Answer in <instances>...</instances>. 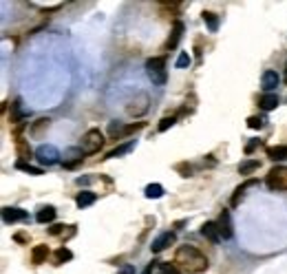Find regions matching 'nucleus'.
<instances>
[{"label": "nucleus", "mask_w": 287, "mask_h": 274, "mask_svg": "<svg viewBox=\"0 0 287 274\" xmlns=\"http://www.w3.org/2000/svg\"><path fill=\"white\" fill-rule=\"evenodd\" d=\"M201 16H203V22H206V25H208V29H210L212 33H214V31L219 29V18H216L212 11H203Z\"/></svg>", "instance_id": "nucleus-25"}, {"label": "nucleus", "mask_w": 287, "mask_h": 274, "mask_svg": "<svg viewBox=\"0 0 287 274\" xmlns=\"http://www.w3.org/2000/svg\"><path fill=\"white\" fill-rule=\"evenodd\" d=\"M35 159H38L42 166H53V164L60 162V150L51 144H42L35 148Z\"/></svg>", "instance_id": "nucleus-5"}, {"label": "nucleus", "mask_w": 287, "mask_h": 274, "mask_svg": "<svg viewBox=\"0 0 287 274\" xmlns=\"http://www.w3.org/2000/svg\"><path fill=\"white\" fill-rule=\"evenodd\" d=\"M47 256H49V247L47 246H35L33 250H31V261H33L35 265L44 263V261H47Z\"/></svg>", "instance_id": "nucleus-22"}, {"label": "nucleus", "mask_w": 287, "mask_h": 274, "mask_svg": "<svg viewBox=\"0 0 287 274\" xmlns=\"http://www.w3.org/2000/svg\"><path fill=\"white\" fill-rule=\"evenodd\" d=\"M29 219V215H26V210H22V208H2V221L4 223H16V221H25Z\"/></svg>", "instance_id": "nucleus-10"}, {"label": "nucleus", "mask_w": 287, "mask_h": 274, "mask_svg": "<svg viewBox=\"0 0 287 274\" xmlns=\"http://www.w3.org/2000/svg\"><path fill=\"white\" fill-rule=\"evenodd\" d=\"M285 82H287V73H285Z\"/></svg>", "instance_id": "nucleus-40"}, {"label": "nucleus", "mask_w": 287, "mask_h": 274, "mask_svg": "<svg viewBox=\"0 0 287 274\" xmlns=\"http://www.w3.org/2000/svg\"><path fill=\"white\" fill-rule=\"evenodd\" d=\"M175 66H177V69H188V66H190V55H188V51H181V53H179V57H177Z\"/></svg>", "instance_id": "nucleus-30"}, {"label": "nucleus", "mask_w": 287, "mask_h": 274, "mask_svg": "<svg viewBox=\"0 0 287 274\" xmlns=\"http://www.w3.org/2000/svg\"><path fill=\"white\" fill-rule=\"evenodd\" d=\"M259 106L263 110H274L278 106V95L276 93H263V95L259 97Z\"/></svg>", "instance_id": "nucleus-15"}, {"label": "nucleus", "mask_w": 287, "mask_h": 274, "mask_svg": "<svg viewBox=\"0 0 287 274\" xmlns=\"http://www.w3.org/2000/svg\"><path fill=\"white\" fill-rule=\"evenodd\" d=\"M55 215H57V210L53 206H44V208H40L38 210L35 221H38V223H51V221L55 219Z\"/></svg>", "instance_id": "nucleus-16"}, {"label": "nucleus", "mask_w": 287, "mask_h": 274, "mask_svg": "<svg viewBox=\"0 0 287 274\" xmlns=\"http://www.w3.org/2000/svg\"><path fill=\"white\" fill-rule=\"evenodd\" d=\"M265 122H267V119H265L263 115H252V117H247V128H254V131H261V128L265 126Z\"/></svg>", "instance_id": "nucleus-27"}, {"label": "nucleus", "mask_w": 287, "mask_h": 274, "mask_svg": "<svg viewBox=\"0 0 287 274\" xmlns=\"http://www.w3.org/2000/svg\"><path fill=\"white\" fill-rule=\"evenodd\" d=\"M256 186H259V179H247V181H243V184L238 186L236 190H234L232 201H230V203H232V206H238V203H241V199L245 197L247 190H250V188H256Z\"/></svg>", "instance_id": "nucleus-12"}, {"label": "nucleus", "mask_w": 287, "mask_h": 274, "mask_svg": "<svg viewBox=\"0 0 287 274\" xmlns=\"http://www.w3.org/2000/svg\"><path fill=\"white\" fill-rule=\"evenodd\" d=\"M146 73H148L150 82H153L155 86H163L168 80L166 57H148V60H146Z\"/></svg>", "instance_id": "nucleus-2"}, {"label": "nucleus", "mask_w": 287, "mask_h": 274, "mask_svg": "<svg viewBox=\"0 0 287 274\" xmlns=\"http://www.w3.org/2000/svg\"><path fill=\"white\" fill-rule=\"evenodd\" d=\"M49 126H51V119H49V117L38 119V122H33V124H31L29 135H31V137H40V135H42V131H47Z\"/></svg>", "instance_id": "nucleus-18"}, {"label": "nucleus", "mask_w": 287, "mask_h": 274, "mask_svg": "<svg viewBox=\"0 0 287 274\" xmlns=\"http://www.w3.org/2000/svg\"><path fill=\"white\" fill-rule=\"evenodd\" d=\"M259 166L261 164L256 162V159H247V162H243L241 166H238V172H241V175H250V172L259 170Z\"/></svg>", "instance_id": "nucleus-26"}, {"label": "nucleus", "mask_w": 287, "mask_h": 274, "mask_svg": "<svg viewBox=\"0 0 287 274\" xmlns=\"http://www.w3.org/2000/svg\"><path fill=\"white\" fill-rule=\"evenodd\" d=\"M93 181V177H78V179H75V184L78 186H86V184H91Z\"/></svg>", "instance_id": "nucleus-36"}, {"label": "nucleus", "mask_w": 287, "mask_h": 274, "mask_svg": "<svg viewBox=\"0 0 287 274\" xmlns=\"http://www.w3.org/2000/svg\"><path fill=\"white\" fill-rule=\"evenodd\" d=\"M175 265L181 274H201L208 270V259L194 246H179L175 252Z\"/></svg>", "instance_id": "nucleus-1"}, {"label": "nucleus", "mask_w": 287, "mask_h": 274, "mask_svg": "<svg viewBox=\"0 0 287 274\" xmlns=\"http://www.w3.org/2000/svg\"><path fill=\"white\" fill-rule=\"evenodd\" d=\"M278 82H281V78H278L276 71H265L263 78H261V86H263L265 93H272L278 86Z\"/></svg>", "instance_id": "nucleus-13"}, {"label": "nucleus", "mask_w": 287, "mask_h": 274, "mask_svg": "<svg viewBox=\"0 0 287 274\" xmlns=\"http://www.w3.org/2000/svg\"><path fill=\"white\" fill-rule=\"evenodd\" d=\"M267 157L272 159V162H283V159H287V146H269Z\"/></svg>", "instance_id": "nucleus-21"}, {"label": "nucleus", "mask_w": 287, "mask_h": 274, "mask_svg": "<svg viewBox=\"0 0 287 274\" xmlns=\"http://www.w3.org/2000/svg\"><path fill=\"white\" fill-rule=\"evenodd\" d=\"M119 274H135V268H132V265H124V268L119 270Z\"/></svg>", "instance_id": "nucleus-37"}, {"label": "nucleus", "mask_w": 287, "mask_h": 274, "mask_svg": "<svg viewBox=\"0 0 287 274\" xmlns=\"http://www.w3.org/2000/svg\"><path fill=\"white\" fill-rule=\"evenodd\" d=\"M161 274H181L177 265H170V263H161Z\"/></svg>", "instance_id": "nucleus-33"}, {"label": "nucleus", "mask_w": 287, "mask_h": 274, "mask_svg": "<svg viewBox=\"0 0 287 274\" xmlns=\"http://www.w3.org/2000/svg\"><path fill=\"white\" fill-rule=\"evenodd\" d=\"M64 228H66V225H62V223H53L51 228H49V234L57 237V234H62V232H64Z\"/></svg>", "instance_id": "nucleus-34"}, {"label": "nucleus", "mask_w": 287, "mask_h": 274, "mask_svg": "<svg viewBox=\"0 0 287 274\" xmlns=\"http://www.w3.org/2000/svg\"><path fill=\"white\" fill-rule=\"evenodd\" d=\"M66 162H64V166L66 168H73V166H78V164H82V148H69V150H66Z\"/></svg>", "instance_id": "nucleus-17"}, {"label": "nucleus", "mask_w": 287, "mask_h": 274, "mask_svg": "<svg viewBox=\"0 0 287 274\" xmlns=\"http://www.w3.org/2000/svg\"><path fill=\"white\" fill-rule=\"evenodd\" d=\"M183 22L181 20H175V25H172L170 29V35H168V42H166V51H172V49H177V44L181 42V38H183Z\"/></svg>", "instance_id": "nucleus-7"}, {"label": "nucleus", "mask_w": 287, "mask_h": 274, "mask_svg": "<svg viewBox=\"0 0 287 274\" xmlns=\"http://www.w3.org/2000/svg\"><path fill=\"white\" fill-rule=\"evenodd\" d=\"M259 146H261V139H252L250 144L245 146V155H252V153H254L256 148H259Z\"/></svg>", "instance_id": "nucleus-35"}, {"label": "nucleus", "mask_w": 287, "mask_h": 274, "mask_svg": "<svg viewBox=\"0 0 287 274\" xmlns=\"http://www.w3.org/2000/svg\"><path fill=\"white\" fill-rule=\"evenodd\" d=\"M265 184H267L269 190H276V192H281V190H287V168H272L267 175V179H265Z\"/></svg>", "instance_id": "nucleus-4"}, {"label": "nucleus", "mask_w": 287, "mask_h": 274, "mask_svg": "<svg viewBox=\"0 0 287 274\" xmlns=\"http://www.w3.org/2000/svg\"><path fill=\"white\" fill-rule=\"evenodd\" d=\"M155 265H157V261H153V263H148V265H146V270H144V272H141V274H153Z\"/></svg>", "instance_id": "nucleus-38"}, {"label": "nucleus", "mask_w": 287, "mask_h": 274, "mask_svg": "<svg viewBox=\"0 0 287 274\" xmlns=\"http://www.w3.org/2000/svg\"><path fill=\"white\" fill-rule=\"evenodd\" d=\"M177 170H179L181 172V177H192V166H190V164H177Z\"/></svg>", "instance_id": "nucleus-32"}, {"label": "nucleus", "mask_w": 287, "mask_h": 274, "mask_svg": "<svg viewBox=\"0 0 287 274\" xmlns=\"http://www.w3.org/2000/svg\"><path fill=\"white\" fill-rule=\"evenodd\" d=\"M95 199H97L95 192H91V190H82V192L75 197V203H78V208H86V206H91V203H95Z\"/></svg>", "instance_id": "nucleus-19"}, {"label": "nucleus", "mask_w": 287, "mask_h": 274, "mask_svg": "<svg viewBox=\"0 0 287 274\" xmlns=\"http://www.w3.org/2000/svg\"><path fill=\"white\" fill-rule=\"evenodd\" d=\"M148 106H150V97H148V93H139V95L135 97V100L130 102V104L126 106V113L130 115V117H141V115L148 110Z\"/></svg>", "instance_id": "nucleus-6"}, {"label": "nucleus", "mask_w": 287, "mask_h": 274, "mask_svg": "<svg viewBox=\"0 0 287 274\" xmlns=\"http://www.w3.org/2000/svg\"><path fill=\"white\" fill-rule=\"evenodd\" d=\"M144 194L148 199H159V197H163V186L161 184H148L146 186V190H144Z\"/></svg>", "instance_id": "nucleus-23"}, {"label": "nucleus", "mask_w": 287, "mask_h": 274, "mask_svg": "<svg viewBox=\"0 0 287 274\" xmlns=\"http://www.w3.org/2000/svg\"><path fill=\"white\" fill-rule=\"evenodd\" d=\"M13 239H16L18 243H26V241H29V239H26V234H16Z\"/></svg>", "instance_id": "nucleus-39"}, {"label": "nucleus", "mask_w": 287, "mask_h": 274, "mask_svg": "<svg viewBox=\"0 0 287 274\" xmlns=\"http://www.w3.org/2000/svg\"><path fill=\"white\" fill-rule=\"evenodd\" d=\"M201 234L210 243H214V246L223 241V237H221V232H219V225H216V221H206V223L201 225Z\"/></svg>", "instance_id": "nucleus-9"}, {"label": "nucleus", "mask_w": 287, "mask_h": 274, "mask_svg": "<svg viewBox=\"0 0 287 274\" xmlns=\"http://www.w3.org/2000/svg\"><path fill=\"white\" fill-rule=\"evenodd\" d=\"M16 168H18V170L29 172V175H42V168H35V166H31V164L22 162V159H18V162H16Z\"/></svg>", "instance_id": "nucleus-28"}, {"label": "nucleus", "mask_w": 287, "mask_h": 274, "mask_svg": "<svg viewBox=\"0 0 287 274\" xmlns=\"http://www.w3.org/2000/svg\"><path fill=\"white\" fill-rule=\"evenodd\" d=\"M104 146V133L100 128H91L82 135V141H79V148H82L84 155H93L100 153V148Z\"/></svg>", "instance_id": "nucleus-3"}, {"label": "nucleus", "mask_w": 287, "mask_h": 274, "mask_svg": "<svg viewBox=\"0 0 287 274\" xmlns=\"http://www.w3.org/2000/svg\"><path fill=\"white\" fill-rule=\"evenodd\" d=\"M130 150H135V141H126V144H122V146H117V148H113L108 155H106V159L122 157V155H128Z\"/></svg>", "instance_id": "nucleus-20"}, {"label": "nucleus", "mask_w": 287, "mask_h": 274, "mask_svg": "<svg viewBox=\"0 0 287 274\" xmlns=\"http://www.w3.org/2000/svg\"><path fill=\"white\" fill-rule=\"evenodd\" d=\"M124 131H126V126H124V124H119V122H110V124H108V133H110V137H119V135H124Z\"/></svg>", "instance_id": "nucleus-29"}, {"label": "nucleus", "mask_w": 287, "mask_h": 274, "mask_svg": "<svg viewBox=\"0 0 287 274\" xmlns=\"http://www.w3.org/2000/svg\"><path fill=\"white\" fill-rule=\"evenodd\" d=\"M175 122H177V117H175V115H170V117H163L161 119V122H159V133H163V131H168V128H172V126H175Z\"/></svg>", "instance_id": "nucleus-31"}, {"label": "nucleus", "mask_w": 287, "mask_h": 274, "mask_svg": "<svg viewBox=\"0 0 287 274\" xmlns=\"http://www.w3.org/2000/svg\"><path fill=\"white\" fill-rule=\"evenodd\" d=\"M31 110L22 106V100H16L11 104V122H22L25 117H29Z\"/></svg>", "instance_id": "nucleus-14"}, {"label": "nucleus", "mask_w": 287, "mask_h": 274, "mask_svg": "<svg viewBox=\"0 0 287 274\" xmlns=\"http://www.w3.org/2000/svg\"><path fill=\"white\" fill-rule=\"evenodd\" d=\"M71 259H73V252H71L69 247L62 246V247H57L55 250V265H62L64 261H71Z\"/></svg>", "instance_id": "nucleus-24"}, {"label": "nucleus", "mask_w": 287, "mask_h": 274, "mask_svg": "<svg viewBox=\"0 0 287 274\" xmlns=\"http://www.w3.org/2000/svg\"><path fill=\"white\" fill-rule=\"evenodd\" d=\"M170 243H175V232H161V234H159V237L153 241L150 250H153L155 254H157V252H163V250H166V247L170 246Z\"/></svg>", "instance_id": "nucleus-11"}, {"label": "nucleus", "mask_w": 287, "mask_h": 274, "mask_svg": "<svg viewBox=\"0 0 287 274\" xmlns=\"http://www.w3.org/2000/svg\"><path fill=\"white\" fill-rule=\"evenodd\" d=\"M216 225H219L221 237L232 239L234 228H232V217H230V210H221V217H219V221H216Z\"/></svg>", "instance_id": "nucleus-8"}]
</instances>
